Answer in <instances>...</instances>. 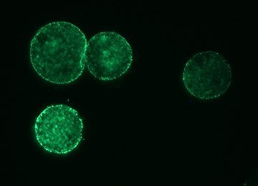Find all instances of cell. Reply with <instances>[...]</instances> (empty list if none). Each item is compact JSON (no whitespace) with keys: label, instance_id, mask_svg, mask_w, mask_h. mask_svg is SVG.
Here are the masks:
<instances>
[{"label":"cell","instance_id":"cell-4","mask_svg":"<svg viewBox=\"0 0 258 186\" xmlns=\"http://www.w3.org/2000/svg\"><path fill=\"white\" fill-rule=\"evenodd\" d=\"M133 50L124 37L101 32L88 42L86 65L96 78L111 81L126 73L133 62Z\"/></svg>","mask_w":258,"mask_h":186},{"label":"cell","instance_id":"cell-1","mask_svg":"<svg viewBox=\"0 0 258 186\" xmlns=\"http://www.w3.org/2000/svg\"><path fill=\"white\" fill-rule=\"evenodd\" d=\"M87 39L68 22H54L40 28L30 42L32 67L41 78L57 84L75 82L86 67Z\"/></svg>","mask_w":258,"mask_h":186},{"label":"cell","instance_id":"cell-3","mask_svg":"<svg viewBox=\"0 0 258 186\" xmlns=\"http://www.w3.org/2000/svg\"><path fill=\"white\" fill-rule=\"evenodd\" d=\"M182 80L194 97L210 101L225 94L232 82L231 65L219 52H200L185 64Z\"/></svg>","mask_w":258,"mask_h":186},{"label":"cell","instance_id":"cell-2","mask_svg":"<svg viewBox=\"0 0 258 186\" xmlns=\"http://www.w3.org/2000/svg\"><path fill=\"white\" fill-rule=\"evenodd\" d=\"M83 132L79 112L66 105L49 106L35 121L37 142L51 153L64 155L74 151L83 139Z\"/></svg>","mask_w":258,"mask_h":186}]
</instances>
